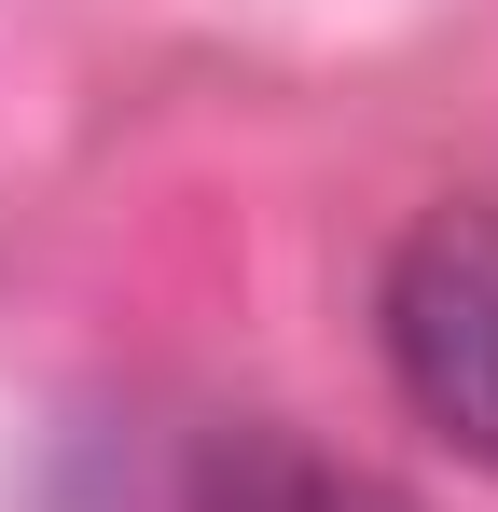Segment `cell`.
I'll return each mask as SVG.
<instances>
[{"label": "cell", "mask_w": 498, "mask_h": 512, "mask_svg": "<svg viewBox=\"0 0 498 512\" xmlns=\"http://www.w3.org/2000/svg\"><path fill=\"white\" fill-rule=\"evenodd\" d=\"M374 346L402 374L415 429H443L471 471H498V208H415L374 277Z\"/></svg>", "instance_id": "1"}, {"label": "cell", "mask_w": 498, "mask_h": 512, "mask_svg": "<svg viewBox=\"0 0 498 512\" xmlns=\"http://www.w3.org/2000/svg\"><path fill=\"white\" fill-rule=\"evenodd\" d=\"M180 512H429V499H402L388 471H360V457H332V443H305L277 416H236L194 443Z\"/></svg>", "instance_id": "2"}]
</instances>
